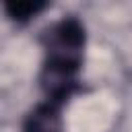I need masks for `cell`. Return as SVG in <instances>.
Segmentation results:
<instances>
[{
    "instance_id": "3957f363",
    "label": "cell",
    "mask_w": 132,
    "mask_h": 132,
    "mask_svg": "<svg viewBox=\"0 0 132 132\" xmlns=\"http://www.w3.org/2000/svg\"><path fill=\"white\" fill-rule=\"evenodd\" d=\"M45 6H47L45 2H37V0H33V2H31V0H23V2H6V4H4L8 16L14 19V21H19V23L29 21V19L35 16L37 12H41Z\"/></svg>"
},
{
    "instance_id": "6da1fadb",
    "label": "cell",
    "mask_w": 132,
    "mask_h": 132,
    "mask_svg": "<svg viewBox=\"0 0 132 132\" xmlns=\"http://www.w3.org/2000/svg\"><path fill=\"white\" fill-rule=\"evenodd\" d=\"M45 60L41 68V87L45 101L62 105L78 87V70L85 50V27L78 19L66 16L52 25L43 35Z\"/></svg>"
},
{
    "instance_id": "7a4b0ae2",
    "label": "cell",
    "mask_w": 132,
    "mask_h": 132,
    "mask_svg": "<svg viewBox=\"0 0 132 132\" xmlns=\"http://www.w3.org/2000/svg\"><path fill=\"white\" fill-rule=\"evenodd\" d=\"M23 132H64V122L60 116V107L43 101L39 103L23 124Z\"/></svg>"
}]
</instances>
